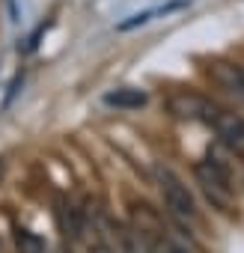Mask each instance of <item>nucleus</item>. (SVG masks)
<instances>
[{"mask_svg": "<svg viewBox=\"0 0 244 253\" xmlns=\"http://www.w3.org/2000/svg\"><path fill=\"white\" fill-rule=\"evenodd\" d=\"M194 179L214 211L226 217L235 214V179L226 161H220L217 155H205L203 161L194 164Z\"/></svg>", "mask_w": 244, "mask_h": 253, "instance_id": "obj_1", "label": "nucleus"}, {"mask_svg": "<svg viewBox=\"0 0 244 253\" xmlns=\"http://www.w3.org/2000/svg\"><path fill=\"white\" fill-rule=\"evenodd\" d=\"M155 182H158V191H161V200L170 211L173 220H179L182 226L194 223L200 217V209H197V200L191 194V188L185 185V179L173 170V167H155Z\"/></svg>", "mask_w": 244, "mask_h": 253, "instance_id": "obj_2", "label": "nucleus"}, {"mask_svg": "<svg viewBox=\"0 0 244 253\" xmlns=\"http://www.w3.org/2000/svg\"><path fill=\"white\" fill-rule=\"evenodd\" d=\"M167 110L176 116V119H188V122H203L211 128V122L217 119V113L223 110L214 98L203 95V92H194V89H179L167 98Z\"/></svg>", "mask_w": 244, "mask_h": 253, "instance_id": "obj_3", "label": "nucleus"}, {"mask_svg": "<svg viewBox=\"0 0 244 253\" xmlns=\"http://www.w3.org/2000/svg\"><path fill=\"white\" fill-rule=\"evenodd\" d=\"M211 131L217 134V140H220L223 149H229L232 155L244 158V116L241 113L223 107L217 113V119L211 122Z\"/></svg>", "mask_w": 244, "mask_h": 253, "instance_id": "obj_4", "label": "nucleus"}, {"mask_svg": "<svg viewBox=\"0 0 244 253\" xmlns=\"http://www.w3.org/2000/svg\"><path fill=\"white\" fill-rule=\"evenodd\" d=\"M205 75L235 101H244V66L235 60H208Z\"/></svg>", "mask_w": 244, "mask_h": 253, "instance_id": "obj_5", "label": "nucleus"}, {"mask_svg": "<svg viewBox=\"0 0 244 253\" xmlns=\"http://www.w3.org/2000/svg\"><path fill=\"white\" fill-rule=\"evenodd\" d=\"M54 217H57V226H60V232L66 238H72V241L83 238V232H86V211L75 200L60 197L57 206H54Z\"/></svg>", "mask_w": 244, "mask_h": 253, "instance_id": "obj_6", "label": "nucleus"}, {"mask_svg": "<svg viewBox=\"0 0 244 253\" xmlns=\"http://www.w3.org/2000/svg\"><path fill=\"white\" fill-rule=\"evenodd\" d=\"M134 232L143 238V244L149 247V253H194L191 247H185L182 241H176L167 229H158L155 223H137Z\"/></svg>", "mask_w": 244, "mask_h": 253, "instance_id": "obj_7", "label": "nucleus"}, {"mask_svg": "<svg viewBox=\"0 0 244 253\" xmlns=\"http://www.w3.org/2000/svg\"><path fill=\"white\" fill-rule=\"evenodd\" d=\"M107 241L113 244L116 253H149V247L143 244V238L134 229H125V226H113V232L107 235Z\"/></svg>", "mask_w": 244, "mask_h": 253, "instance_id": "obj_8", "label": "nucleus"}, {"mask_svg": "<svg viewBox=\"0 0 244 253\" xmlns=\"http://www.w3.org/2000/svg\"><path fill=\"white\" fill-rule=\"evenodd\" d=\"M15 250L18 253H51V247L42 235H36L30 229H21V226L15 229Z\"/></svg>", "mask_w": 244, "mask_h": 253, "instance_id": "obj_9", "label": "nucleus"}, {"mask_svg": "<svg viewBox=\"0 0 244 253\" xmlns=\"http://www.w3.org/2000/svg\"><path fill=\"white\" fill-rule=\"evenodd\" d=\"M107 104H116V107H140V104H146V92L125 86V89L110 92V95H107Z\"/></svg>", "mask_w": 244, "mask_h": 253, "instance_id": "obj_10", "label": "nucleus"}, {"mask_svg": "<svg viewBox=\"0 0 244 253\" xmlns=\"http://www.w3.org/2000/svg\"><path fill=\"white\" fill-rule=\"evenodd\" d=\"M0 176H3V161H0Z\"/></svg>", "mask_w": 244, "mask_h": 253, "instance_id": "obj_11", "label": "nucleus"}, {"mask_svg": "<svg viewBox=\"0 0 244 253\" xmlns=\"http://www.w3.org/2000/svg\"><path fill=\"white\" fill-rule=\"evenodd\" d=\"M66 253H72V250H66Z\"/></svg>", "mask_w": 244, "mask_h": 253, "instance_id": "obj_12", "label": "nucleus"}]
</instances>
